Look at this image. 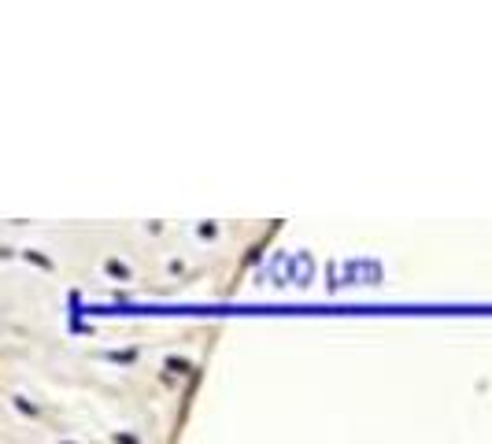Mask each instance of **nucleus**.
<instances>
[]
</instances>
